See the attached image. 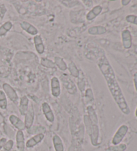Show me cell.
Listing matches in <instances>:
<instances>
[{"label":"cell","mask_w":137,"mask_h":151,"mask_svg":"<svg viewBox=\"0 0 137 151\" xmlns=\"http://www.w3.org/2000/svg\"><path fill=\"white\" fill-rule=\"evenodd\" d=\"M97 65H98L100 71L106 80L108 88H109V91L111 93L115 103L117 104L120 110L126 115H128L130 114V110L128 107L125 97H124L120 85L117 81L114 69L110 65L105 53L98 59Z\"/></svg>","instance_id":"1"},{"label":"cell","mask_w":137,"mask_h":151,"mask_svg":"<svg viewBox=\"0 0 137 151\" xmlns=\"http://www.w3.org/2000/svg\"><path fill=\"white\" fill-rule=\"evenodd\" d=\"M84 123L87 134L90 139L91 144L94 147H96L101 144L100 141V129L98 124L94 123L90 119L88 114L84 116Z\"/></svg>","instance_id":"2"},{"label":"cell","mask_w":137,"mask_h":151,"mask_svg":"<svg viewBox=\"0 0 137 151\" xmlns=\"http://www.w3.org/2000/svg\"><path fill=\"white\" fill-rule=\"evenodd\" d=\"M128 128V127L125 125V124H122L121 125L119 128L118 129L117 132H115L114 136L112 137V144L113 145H118L121 143L125 137L126 134H127Z\"/></svg>","instance_id":"3"},{"label":"cell","mask_w":137,"mask_h":151,"mask_svg":"<svg viewBox=\"0 0 137 151\" xmlns=\"http://www.w3.org/2000/svg\"><path fill=\"white\" fill-rule=\"evenodd\" d=\"M60 80L63 84L66 90L71 95H75L77 92V87H76L74 83L70 79L69 76L67 75H63L60 78Z\"/></svg>","instance_id":"4"},{"label":"cell","mask_w":137,"mask_h":151,"mask_svg":"<svg viewBox=\"0 0 137 151\" xmlns=\"http://www.w3.org/2000/svg\"><path fill=\"white\" fill-rule=\"evenodd\" d=\"M2 88H3L4 92L6 95L7 97H8L10 101L17 105L18 103H19V97H18L14 88L8 83H4L3 85H2Z\"/></svg>","instance_id":"5"},{"label":"cell","mask_w":137,"mask_h":151,"mask_svg":"<svg viewBox=\"0 0 137 151\" xmlns=\"http://www.w3.org/2000/svg\"><path fill=\"white\" fill-rule=\"evenodd\" d=\"M50 85L52 95L56 98L59 97L61 94V85H60V79L56 77H52Z\"/></svg>","instance_id":"6"},{"label":"cell","mask_w":137,"mask_h":151,"mask_svg":"<svg viewBox=\"0 0 137 151\" xmlns=\"http://www.w3.org/2000/svg\"><path fill=\"white\" fill-rule=\"evenodd\" d=\"M34 117H35V112H34L33 106L31 105L30 106H29L28 110L25 114L24 124L26 129H30L31 128L34 123Z\"/></svg>","instance_id":"7"},{"label":"cell","mask_w":137,"mask_h":151,"mask_svg":"<svg viewBox=\"0 0 137 151\" xmlns=\"http://www.w3.org/2000/svg\"><path fill=\"white\" fill-rule=\"evenodd\" d=\"M42 109L44 116L47 119V121H49L50 123H54L55 120V116L50 105L48 103L44 102L42 103Z\"/></svg>","instance_id":"8"},{"label":"cell","mask_w":137,"mask_h":151,"mask_svg":"<svg viewBox=\"0 0 137 151\" xmlns=\"http://www.w3.org/2000/svg\"><path fill=\"white\" fill-rule=\"evenodd\" d=\"M44 139V134L43 133H38L35 134L30 139H29L26 142V147L28 148H34L36 145L39 144Z\"/></svg>","instance_id":"9"},{"label":"cell","mask_w":137,"mask_h":151,"mask_svg":"<svg viewBox=\"0 0 137 151\" xmlns=\"http://www.w3.org/2000/svg\"><path fill=\"white\" fill-rule=\"evenodd\" d=\"M15 141H16V148L17 151H25V137L22 131H17L16 135H15Z\"/></svg>","instance_id":"10"},{"label":"cell","mask_w":137,"mask_h":151,"mask_svg":"<svg viewBox=\"0 0 137 151\" xmlns=\"http://www.w3.org/2000/svg\"><path fill=\"white\" fill-rule=\"evenodd\" d=\"M9 121L13 126L15 129H17L18 131H23L26 129L25 124L22 119H20L19 117L17 116L15 114H11L9 117Z\"/></svg>","instance_id":"11"},{"label":"cell","mask_w":137,"mask_h":151,"mask_svg":"<svg viewBox=\"0 0 137 151\" xmlns=\"http://www.w3.org/2000/svg\"><path fill=\"white\" fill-rule=\"evenodd\" d=\"M20 27L22 28L23 30H24L26 32H27L28 34L31 35L36 36L38 35V30L35 26L31 24V23H29L28 22H21L20 23Z\"/></svg>","instance_id":"12"},{"label":"cell","mask_w":137,"mask_h":151,"mask_svg":"<svg viewBox=\"0 0 137 151\" xmlns=\"http://www.w3.org/2000/svg\"><path fill=\"white\" fill-rule=\"evenodd\" d=\"M122 37V45L125 49H130L132 46V36L130 31L128 29H125L121 34Z\"/></svg>","instance_id":"13"},{"label":"cell","mask_w":137,"mask_h":151,"mask_svg":"<svg viewBox=\"0 0 137 151\" xmlns=\"http://www.w3.org/2000/svg\"><path fill=\"white\" fill-rule=\"evenodd\" d=\"M102 11V7L100 5H97V6L93 7L90 11L87 13L86 15V18L88 21H93L95 18H96L98 15L101 14Z\"/></svg>","instance_id":"14"},{"label":"cell","mask_w":137,"mask_h":151,"mask_svg":"<svg viewBox=\"0 0 137 151\" xmlns=\"http://www.w3.org/2000/svg\"><path fill=\"white\" fill-rule=\"evenodd\" d=\"M34 43L37 53L39 55L43 54L45 51V46L43 42V40L42 38V36L40 35H37L34 36Z\"/></svg>","instance_id":"15"},{"label":"cell","mask_w":137,"mask_h":151,"mask_svg":"<svg viewBox=\"0 0 137 151\" xmlns=\"http://www.w3.org/2000/svg\"><path fill=\"white\" fill-rule=\"evenodd\" d=\"M106 28L102 25L93 26L88 29V32L91 35H101L106 33Z\"/></svg>","instance_id":"16"},{"label":"cell","mask_w":137,"mask_h":151,"mask_svg":"<svg viewBox=\"0 0 137 151\" xmlns=\"http://www.w3.org/2000/svg\"><path fill=\"white\" fill-rule=\"evenodd\" d=\"M19 109L22 115H25L29 108V99L26 95L23 96L20 99L19 102Z\"/></svg>","instance_id":"17"},{"label":"cell","mask_w":137,"mask_h":151,"mask_svg":"<svg viewBox=\"0 0 137 151\" xmlns=\"http://www.w3.org/2000/svg\"><path fill=\"white\" fill-rule=\"evenodd\" d=\"M54 149L56 151H64V146L62 140L58 134H54L52 138Z\"/></svg>","instance_id":"18"},{"label":"cell","mask_w":137,"mask_h":151,"mask_svg":"<svg viewBox=\"0 0 137 151\" xmlns=\"http://www.w3.org/2000/svg\"><path fill=\"white\" fill-rule=\"evenodd\" d=\"M54 64L55 65L58 67L60 71H65L68 69V65L65 61L60 57H56L54 58Z\"/></svg>","instance_id":"19"},{"label":"cell","mask_w":137,"mask_h":151,"mask_svg":"<svg viewBox=\"0 0 137 151\" xmlns=\"http://www.w3.org/2000/svg\"><path fill=\"white\" fill-rule=\"evenodd\" d=\"M13 24L11 22H6L0 26V37L6 36L7 33L12 29Z\"/></svg>","instance_id":"20"},{"label":"cell","mask_w":137,"mask_h":151,"mask_svg":"<svg viewBox=\"0 0 137 151\" xmlns=\"http://www.w3.org/2000/svg\"><path fill=\"white\" fill-rule=\"evenodd\" d=\"M87 113H88V116H89L90 119L94 123L98 124V116H97L96 111L94 110L93 106H88V107H87Z\"/></svg>","instance_id":"21"},{"label":"cell","mask_w":137,"mask_h":151,"mask_svg":"<svg viewBox=\"0 0 137 151\" xmlns=\"http://www.w3.org/2000/svg\"><path fill=\"white\" fill-rule=\"evenodd\" d=\"M68 69L69 70L70 73L72 77L75 78H78L80 77V70L78 69L77 66L76 65V64L74 63V62H70L69 65H68Z\"/></svg>","instance_id":"22"},{"label":"cell","mask_w":137,"mask_h":151,"mask_svg":"<svg viewBox=\"0 0 137 151\" xmlns=\"http://www.w3.org/2000/svg\"><path fill=\"white\" fill-rule=\"evenodd\" d=\"M7 107V96L3 90H0V109L6 110Z\"/></svg>","instance_id":"23"},{"label":"cell","mask_w":137,"mask_h":151,"mask_svg":"<svg viewBox=\"0 0 137 151\" xmlns=\"http://www.w3.org/2000/svg\"><path fill=\"white\" fill-rule=\"evenodd\" d=\"M126 148V145L125 144H119L118 145H113L106 148L105 151H125Z\"/></svg>","instance_id":"24"},{"label":"cell","mask_w":137,"mask_h":151,"mask_svg":"<svg viewBox=\"0 0 137 151\" xmlns=\"http://www.w3.org/2000/svg\"><path fill=\"white\" fill-rule=\"evenodd\" d=\"M41 65L42 66L47 67V68L54 69L56 67L54 62L48 58H45V57H43V58L41 59Z\"/></svg>","instance_id":"25"},{"label":"cell","mask_w":137,"mask_h":151,"mask_svg":"<svg viewBox=\"0 0 137 151\" xmlns=\"http://www.w3.org/2000/svg\"><path fill=\"white\" fill-rule=\"evenodd\" d=\"M84 99H85L86 103H91L94 101L93 92L90 88H87L84 92Z\"/></svg>","instance_id":"26"},{"label":"cell","mask_w":137,"mask_h":151,"mask_svg":"<svg viewBox=\"0 0 137 151\" xmlns=\"http://www.w3.org/2000/svg\"><path fill=\"white\" fill-rule=\"evenodd\" d=\"M68 151H81V144L79 140H74Z\"/></svg>","instance_id":"27"},{"label":"cell","mask_w":137,"mask_h":151,"mask_svg":"<svg viewBox=\"0 0 137 151\" xmlns=\"http://www.w3.org/2000/svg\"><path fill=\"white\" fill-rule=\"evenodd\" d=\"M77 79H79L77 81L78 87L80 91L83 93L84 92H85V87H86L85 79H84V76H83V77H80H80L77 78Z\"/></svg>","instance_id":"28"},{"label":"cell","mask_w":137,"mask_h":151,"mask_svg":"<svg viewBox=\"0 0 137 151\" xmlns=\"http://www.w3.org/2000/svg\"><path fill=\"white\" fill-rule=\"evenodd\" d=\"M14 142L13 140H7L6 144L4 145V147L1 151H11L12 150L13 147H14Z\"/></svg>","instance_id":"29"},{"label":"cell","mask_w":137,"mask_h":151,"mask_svg":"<svg viewBox=\"0 0 137 151\" xmlns=\"http://www.w3.org/2000/svg\"><path fill=\"white\" fill-rule=\"evenodd\" d=\"M126 22L133 24L137 25V16H135L134 15H129L126 17Z\"/></svg>","instance_id":"30"},{"label":"cell","mask_w":137,"mask_h":151,"mask_svg":"<svg viewBox=\"0 0 137 151\" xmlns=\"http://www.w3.org/2000/svg\"><path fill=\"white\" fill-rule=\"evenodd\" d=\"M7 139L5 137L1 138V139H0V151H1V150L3 148L4 145L6 144V142H7Z\"/></svg>","instance_id":"31"},{"label":"cell","mask_w":137,"mask_h":151,"mask_svg":"<svg viewBox=\"0 0 137 151\" xmlns=\"http://www.w3.org/2000/svg\"><path fill=\"white\" fill-rule=\"evenodd\" d=\"M134 83L135 89L137 91V73H135L134 74Z\"/></svg>","instance_id":"32"},{"label":"cell","mask_w":137,"mask_h":151,"mask_svg":"<svg viewBox=\"0 0 137 151\" xmlns=\"http://www.w3.org/2000/svg\"><path fill=\"white\" fill-rule=\"evenodd\" d=\"M130 2V1H129V0H128V1H125V0H122V1H121V3H122L123 6H126V5H128Z\"/></svg>","instance_id":"33"},{"label":"cell","mask_w":137,"mask_h":151,"mask_svg":"<svg viewBox=\"0 0 137 151\" xmlns=\"http://www.w3.org/2000/svg\"><path fill=\"white\" fill-rule=\"evenodd\" d=\"M135 114H136V116L137 117V109H136V113H135Z\"/></svg>","instance_id":"34"},{"label":"cell","mask_w":137,"mask_h":151,"mask_svg":"<svg viewBox=\"0 0 137 151\" xmlns=\"http://www.w3.org/2000/svg\"><path fill=\"white\" fill-rule=\"evenodd\" d=\"M14 151H17V150H14Z\"/></svg>","instance_id":"35"}]
</instances>
